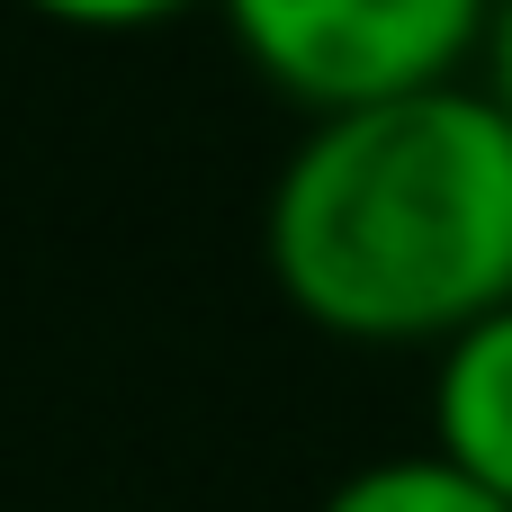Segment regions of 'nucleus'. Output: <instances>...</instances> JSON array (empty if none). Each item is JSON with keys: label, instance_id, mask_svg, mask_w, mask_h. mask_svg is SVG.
Here are the masks:
<instances>
[{"label": "nucleus", "instance_id": "nucleus-5", "mask_svg": "<svg viewBox=\"0 0 512 512\" xmlns=\"http://www.w3.org/2000/svg\"><path fill=\"white\" fill-rule=\"evenodd\" d=\"M27 9L54 18V27H81V36H135V27H162L198 0H27Z\"/></svg>", "mask_w": 512, "mask_h": 512}, {"label": "nucleus", "instance_id": "nucleus-4", "mask_svg": "<svg viewBox=\"0 0 512 512\" xmlns=\"http://www.w3.org/2000/svg\"><path fill=\"white\" fill-rule=\"evenodd\" d=\"M315 512H504V504H495V495H477L468 477H450L432 450H414V459L351 468V477H342Z\"/></svg>", "mask_w": 512, "mask_h": 512}, {"label": "nucleus", "instance_id": "nucleus-6", "mask_svg": "<svg viewBox=\"0 0 512 512\" xmlns=\"http://www.w3.org/2000/svg\"><path fill=\"white\" fill-rule=\"evenodd\" d=\"M477 63H486V81H477V90H486V99H495V108L512 117V0H495V18H486V45H477Z\"/></svg>", "mask_w": 512, "mask_h": 512}, {"label": "nucleus", "instance_id": "nucleus-2", "mask_svg": "<svg viewBox=\"0 0 512 512\" xmlns=\"http://www.w3.org/2000/svg\"><path fill=\"white\" fill-rule=\"evenodd\" d=\"M270 90L315 117L450 90L486 45L495 0H216Z\"/></svg>", "mask_w": 512, "mask_h": 512}, {"label": "nucleus", "instance_id": "nucleus-3", "mask_svg": "<svg viewBox=\"0 0 512 512\" xmlns=\"http://www.w3.org/2000/svg\"><path fill=\"white\" fill-rule=\"evenodd\" d=\"M432 459L512 512V306L441 342L432 369Z\"/></svg>", "mask_w": 512, "mask_h": 512}, {"label": "nucleus", "instance_id": "nucleus-1", "mask_svg": "<svg viewBox=\"0 0 512 512\" xmlns=\"http://www.w3.org/2000/svg\"><path fill=\"white\" fill-rule=\"evenodd\" d=\"M270 288L333 342H450L512 306V117L450 81L315 117L261 207Z\"/></svg>", "mask_w": 512, "mask_h": 512}]
</instances>
